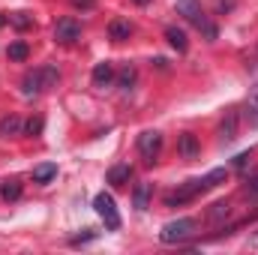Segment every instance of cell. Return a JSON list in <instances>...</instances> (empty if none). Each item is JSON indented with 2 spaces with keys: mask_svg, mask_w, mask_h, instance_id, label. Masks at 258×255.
<instances>
[{
  "mask_svg": "<svg viewBox=\"0 0 258 255\" xmlns=\"http://www.w3.org/2000/svg\"><path fill=\"white\" fill-rule=\"evenodd\" d=\"M195 234V219H171L162 225L159 231V240L162 243H183Z\"/></svg>",
  "mask_w": 258,
  "mask_h": 255,
  "instance_id": "6da1fadb",
  "label": "cell"
},
{
  "mask_svg": "<svg viewBox=\"0 0 258 255\" xmlns=\"http://www.w3.org/2000/svg\"><path fill=\"white\" fill-rule=\"evenodd\" d=\"M93 207H96V213L102 216V222H105L108 231H117V228H120V213H117L114 198H111L108 192H99V195L93 198Z\"/></svg>",
  "mask_w": 258,
  "mask_h": 255,
  "instance_id": "7a4b0ae2",
  "label": "cell"
},
{
  "mask_svg": "<svg viewBox=\"0 0 258 255\" xmlns=\"http://www.w3.org/2000/svg\"><path fill=\"white\" fill-rule=\"evenodd\" d=\"M159 150H162V135H159L156 129H147V132L138 135V153H141V159H144L147 165L156 162Z\"/></svg>",
  "mask_w": 258,
  "mask_h": 255,
  "instance_id": "3957f363",
  "label": "cell"
},
{
  "mask_svg": "<svg viewBox=\"0 0 258 255\" xmlns=\"http://www.w3.org/2000/svg\"><path fill=\"white\" fill-rule=\"evenodd\" d=\"M201 192H207V183H204V177L201 180H189V183H183L177 192H171L168 198H165V204H183V201H192L195 195H201Z\"/></svg>",
  "mask_w": 258,
  "mask_h": 255,
  "instance_id": "277c9868",
  "label": "cell"
},
{
  "mask_svg": "<svg viewBox=\"0 0 258 255\" xmlns=\"http://www.w3.org/2000/svg\"><path fill=\"white\" fill-rule=\"evenodd\" d=\"M45 87H48L45 66H42V69L27 72V75H24V81H21V93H24V96H36V93H39V90H45Z\"/></svg>",
  "mask_w": 258,
  "mask_h": 255,
  "instance_id": "5b68a950",
  "label": "cell"
},
{
  "mask_svg": "<svg viewBox=\"0 0 258 255\" xmlns=\"http://www.w3.org/2000/svg\"><path fill=\"white\" fill-rule=\"evenodd\" d=\"M54 39L57 42H75V39H81V24L75 21V18H60L57 24H54Z\"/></svg>",
  "mask_w": 258,
  "mask_h": 255,
  "instance_id": "8992f818",
  "label": "cell"
},
{
  "mask_svg": "<svg viewBox=\"0 0 258 255\" xmlns=\"http://www.w3.org/2000/svg\"><path fill=\"white\" fill-rule=\"evenodd\" d=\"M90 81H93V87H108V84L114 81V66L108 63V60L96 63L93 72H90Z\"/></svg>",
  "mask_w": 258,
  "mask_h": 255,
  "instance_id": "52a82bcc",
  "label": "cell"
},
{
  "mask_svg": "<svg viewBox=\"0 0 258 255\" xmlns=\"http://www.w3.org/2000/svg\"><path fill=\"white\" fill-rule=\"evenodd\" d=\"M21 117H15V114H6V117H0V138H12V135H21Z\"/></svg>",
  "mask_w": 258,
  "mask_h": 255,
  "instance_id": "ba28073f",
  "label": "cell"
},
{
  "mask_svg": "<svg viewBox=\"0 0 258 255\" xmlns=\"http://www.w3.org/2000/svg\"><path fill=\"white\" fill-rule=\"evenodd\" d=\"M177 15H183L186 21L195 24L204 12H201V3H198V0H177Z\"/></svg>",
  "mask_w": 258,
  "mask_h": 255,
  "instance_id": "9c48e42d",
  "label": "cell"
},
{
  "mask_svg": "<svg viewBox=\"0 0 258 255\" xmlns=\"http://www.w3.org/2000/svg\"><path fill=\"white\" fill-rule=\"evenodd\" d=\"M237 120H240L237 111H228V114H225V120H222V126H219V138H222V141H234V138H237Z\"/></svg>",
  "mask_w": 258,
  "mask_h": 255,
  "instance_id": "30bf717a",
  "label": "cell"
},
{
  "mask_svg": "<svg viewBox=\"0 0 258 255\" xmlns=\"http://www.w3.org/2000/svg\"><path fill=\"white\" fill-rule=\"evenodd\" d=\"M177 150H180V156H183V159H195V156H198V141H195L192 132H183V135H180Z\"/></svg>",
  "mask_w": 258,
  "mask_h": 255,
  "instance_id": "8fae6325",
  "label": "cell"
},
{
  "mask_svg": "<svg viewBox=\"0 0 258 255\" xmlns=\"http://www.w3.org/2000/svg\"><path fill=\"white\" fill-rule=\"evenodd\" d=\"M129 33H132V24H129V21H123V18H114V21L108 24V36H111L114 42H123V39H129Z\"/></svg>",
  "mask_w": 258,
  "mask_h": 255,
  "instance_id": "7c38bea8",
  "label": "cell"
},
{
  "mask_svg": "<svg viewBox=\"0 0 258 255\" xmlns=\"http://www.w3.org/2000/svg\"><path fill=\"white\" fill-rule=\"evenodd\" d=\"M165 39H168V42H171V48H177L180 54L189 48V42H186V33H183L180 27H168V30H165Z\"/></svg>",
  "mask_w": 258,
  "mask_h": 255,
  "instance_id": "4fadbf2b",
  "label": "cell"
},
{
  "mask_svg": "<svg viewBox=\"0 0 258 255\" xmlns=\"http://www.w3.org/2000/svg\"><path fill=\"white\" fill-rule=\"evenodd\" d=\"M54 174H57V165L54 162H42V165L33 168V183H48Z\"/></svg>",
  "mask_w": 258,
  "mask_h": 255,
  "instance_id": "5bb4252c",
  "label": "cell"
},
{
  "mask_svg": "<svg viewBox=\"0 0 258 255\" xmlns=\"http://www.w3.org/2000/svg\"><path fill=\"white\" fill-rule=\"evenodd\" d=\"M231 213V204L228 201H216V204H210V210H207V219L213 222V225H219L225 216Z\"/></svg>",
  "mask_w": 258,
  "mask_h": 255,
  "instance_id": "9a60e30c",
  "label": "cell"
},
{
  "mask_svg": "<svg viewBox=\"0 0 258 255\" xmlns=\"http://www.w3.org/2000/svg\"><path fill=\"white\" fill-rule=\"evenodd\" d=\"M129 177H132V168H129V165H114V168L108 171V183H111V186H123Z\"/></svg>",
  "mask_w": 258,
  "mask_h": 255,
  "instance_id": "2e32d148",
  "label": "cell"
},
{
  "mask_svg": "<svg viewBox=\"0 0 258 255\" xmlns=\"http://www.w3.org/2000/svg\"><path fill=\"white\" fill-rule=\"evenodd\" d=\"M132 201H135V210H147V201H150V183H135Z\"/></svg>",
  "mask_w": 258,
  "mask_h": 255,
  "instance_id": "e0dca14e",
  "label": "cell"
},
{
  "mask_svg": "<svg viewBox=\"0 0 258 255\" xmlns=\"http://www.w3.org/2000/svg\"><path fill=\"white\" fill-rule=\"evenodd\" d=\"M27 54H30V48H27L24 42H12V45L6 48V57H9V60H18V63L27 60Z\"/></svg>",
  "mask_w": 258,
  "mask_h": 255,
  "instance_id": "ac0fdd59",
  "label": "cell"
},
{
  "mask_svg": "<svg viewBox=\"0 0 258 255\" xmlns=\"http://www.w3.org/2000/svg\"><path fill=\"white\" fill-rule=\"evenodd\" d=\"M225 177H228V168H213L210 174H204V183H207V189H213V186L225 183Z\"/></svg>",
  "mask_w": 258,
  "mask_h": 255,
  "instance_id": "d6986e66",
  "label": "cell"
},
{
  "mask_svg": "<svg viewBox=\"0 0 258 255\" xmlns=\"http://www.w3.org/2000/svg\"><path fill=\"white\" fill-rule=\"evenodd\" d=\"M9 24L18 27V30H27V27L33 24V18H30L27 12H12V15H9Z\"/></svg>",
  "mask_w": 258,
  "mask_h": 255,
  "instance_id": "ffe728a7",
  "label": "cell"
},
{
  "mask_svg": "<svg viewBox=\"0 0 258 255\" xmlns=\"http://www.w3.org/2000/svg\"><path fill=\"white\" fill-rule=\"evenodd\" d=\"M117 84H120L123 90H129V87L135 84V66H123V69H120V75H117Z\"/></svg>",
  "mask_w": 258,
  "mask_h": 255,
  "instance_id": "44dd1931",
  "label": "cell"
},
{
  "mask_svg": "<svg viewBox=\"0 0 258 255\" xmlns=\"http://www.w3.org/2000/svg\"><path fill=\"white\" fill-rule=\"evenodd\" d=\"M18 195H21V183H18V180H6V183H3V198H6V201H15Z\"/></svg>",
  "mask_w": 258,
  "mask_h": 255,
  "instance_id": "7402d4cb",
  "label": "cell"
},
{
  "mask_svg": "<svg viewBox=\"0 0 258 255\" xmlns=\"http://www.w3.org/2000/svg\"><path fill=\"white\" fill-rule=\"evenodd\" d=\"M24 132H27V135H39V132H42V117H30V120L24 123Z\"/></svg>",
  "mask_w": 258,
  "mask_h": 255,
  "instance_id": "603a6c76",
  "label": "cell"
},
{
  "mask_svg": "<svg viewBox=\"0 0 258 255\" xmlns=\"http://www.w3.org/2000/svg\"><path fill=\"white\" fill-rule=\"evenodd\" d=\"M246 102H249V111H252V114H258V84H252V87H249V99H246Z\"/></svg>",
  "mask_w": 258,
  "mask_h": 255,
  "instance_id": "cb8c5ba5",
  "label": "cell"
},
{
  "mask_svg": "<svg viewBox=\"0 0 258 255\" xmlns=\"http://www.w3.org/2000/svg\"><path fill=\"white\" fill-rule=\"evenodd\" d=\"M249 156H252V153H240V156H237V159H234V168H237V171H243V168H246V165H249V162H252V159H249Z\"/></svg>",
  "mask_w": 258,
  "mask_h": 255,
  "instance_id": "d4e9b609",
  "label": "cell"
},
{
  "mask_svg": "<svg viewBox=\"0 0 258 255\" xmlns=\"http://www.w3.org/2000/svg\"><path fill=\"white\" fill-rule=\"evenodd\" d=\"M69 3H72L75 9H93V6H96V0H69Z\"/></svg>",
  "mask_w": 258,
  "mask_h": 255,
  "instance_id": "484cf974",
  "label": "cell"
},
{
  "mask_svg": "<svg viewBox=\"0 0 258 255\" xmlns=\"http://www.w3.org/2000/svg\"><path fill=\"white\" fill-rule=\"evenodd\" d=\"M231 6H234L231 0H216V9H231Z\"/></svg>",
  "mask_w": 258,
  "mask_h": 255,
  "instance_id": "4316f807",
  "label": "cell"
},
{
  "mask_svg": "<svg viewBox=\"0 0 258 255\" xmlns=\"http://www.w3.org/2000/svg\"><path fill=\"white\" fill-rule=\"evenodd\" d=\"M6 21H9V18H6V15H3V12H0V27H3V24H6Z\"/></svg>",
  "mask_w": 258,
  "mask_h": 255,
  "instance_id": "83f0119b",
  "label": "cell"
},
{
  "mask_svg": "<svg viewBox=\"0 0 258 255\" xmlns=\"http://www.w3.org/2000/svg\"><path fill=\"white\" fill-rule=\"evenodd\" d=\"M132 3H138V6H147V3H150V0H132Z\"/></svg>",
  "mask_w": 258,
  "mask_h": 255,
  "instance_id": "f1b7e54d",
  "label": "cell"
},
{
  "mask_svg": "<svg viewBox=\"0 0 258 255\" xmlns=\"http://www.w3.org/2000/svg\"><path fill=\"white\" fill-rule=\"evenodd\" d=\"M252 189H255V192H258V177H255V180H252Z\"/></svg>",
  "mask_w": 258,
  "mask_h": 255,
  "instance_id": "f546056e",
  "label": "cell"
}]
</instances>
